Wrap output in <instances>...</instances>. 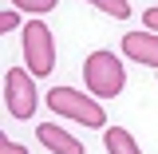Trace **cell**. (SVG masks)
<instances>
[{
  "label": "cell",
  "mask_w": 158,
  "mask_h": 154,
  "mask_svg": "<svg viewBox=\"0 0 158 154\" xmlns=\"http://www.w3.org/2000/svg\"><path fill=\"white\" fill-rule=\"evenodd\" d=\"M83 79H87V91L95 99H115L123 87H127V71H123V59L107 48H99L87 56L83 63Z\"/></svg>",
  "instance_id": "cell-1"
},
{
  "label": "cell",
  "mask_w": 158,
  "mask_h": 154,
  "mask_svg": "<svg viewBox=\"0 0 158 154\" xmlns=\"http://www.w3.org/2000/svg\"><path fill=\"white\" fill-rule=\"evenodd\" d=\"M87 4H95L99 12H107V16H115V20L131 16V4H127V0H87Z\"/></svg>",
  "instance_id": "cell-8"
},
{
  "label": "cell",
  "mask_w": 158,
  "mask_h": 154,
  "mask_svg": "<svg viewBox=\"0 0 158 154\" xmlns=\"http://www.w3.org/2000/svg\"><path fill=\"white\" fill-rule=\"evenodd\" d=\"M4 107H8V115H16V119H32L36 115L40 95H36V83H32V71L12 67L4 75Z\"/></svg>",
  "instance_id": "cell-4"
},
{
  "label": "cell",
  "mask_w": 158,
  "mask_h": 154,
  "mask_svg": "<svg viewBox=\"0 0 158 154\" xmlns=\"http://www.w3.org/2000/svg\"><path fill=\"white\" fill-rule=\"evenodd\" d=\"M48 107L63 119H75L83 127H107V115L91 95H79L75 87H52L48 91Z\"/></svg>",
  "instance_id": "cell-2"
},
{
  "label": "cell",
  "mask_w": 158,
  "mask_h": 154,
  "mask_svg": "<svg viewBox=\"0 0 158 154\" xmlns=\"http://www.w3.org/2000/svg\"><path fill=\"white\" fill-rule=\"evenodd\" d=\"M36 138H40L52 154H87V150H83V142H79L75 135H67L63 127H52V123L36 127Z\"/></svg>",
  "instance_id": "cell-6"
},
{
  "label": "cell",
  "mask_w": 158,
  "mask_h": 154,
  "mask_svg": "<svg viewBox=\"0 0 158 154\" xmlns=\"http://www.w3.org/2000/svg\"><path fill=\"white\" fill-rule=\"evenodd\" d=\"M123 56L135 63H146V67H158V32H127Z\"/></svg>",
  "instance_id": "cell-5"
},
{
  "label": "cell",
  "mask_w": 158,
  "mask_h": 154,
  "mask_svg": "<svg viewBox=\"0 0 158 154\" xmlns=\"http://www.w3.org/2000/svg\"><path fill=\"white\" fill-rule=\"evenodd\" d=\"M20 32H24V63H28V71L32 75H52V67H56V40L48 32V24L32 20Z\"/></svg>",
  "instance_id": "cell-3"
},
{
  "label": "cell",
  "mask_w": 158,
  "mask_h": 154,
  "mask_svg": "<svg viewBox=\"0 0 158 154\" xmlns=\"http://www.w3.org/2000/svg\"><path fill=\"white\" fill-rule=\"evenodd\" d=\"M16 8H24V12H52L59 0H12Z\"/></svg>",
  "instance_id": "cell-9"
},
{
  "label": "cell",
  "mask_w": 158,
  "mask_h": 154,
  "mask_svg": "<svg viewBox=\"0 0 158 154\" xmlns=\"http://www.w3.org/2000/svg\"><path fill=\"white\" fill-rule=\"evenodd\" d=\"M142 24H146L150 32H158V8H146V12H142Z\"/></svg>",
  "instance_id": "cell-12"
},
{
  "label": "cell",
  "mask_w": 158,
  "mask_h": 154,
  "mask_svg": "<svg viewBox=\"0 0 158 154\" xmlns=\"http://www.w3.org/2000/svg\"><path fill=\"white\" fill-rule=\"evenodd\" d=\"M0 154H28L20 142H12V138H0Z\"/></svg>",
  "instance_id": "cell-11"
},
{
  "label": "cell",
  "mask_w": 158,
  "mask_h": 154,
  "mask_svg": "<svg viewBox=\"0 0 158 154\" xmlns=\"http://www.w3.org/2000/svg\"><path fill=\"white\" fill-rule=\"evenodd\" d=\"M16 28H20V16L12 12V8H8V12L0 16V32H16Z\"/></svg>",
  "instance_id": "cell-10"
},
{
  "label": "cell",
  "mask_w": 158,
  "mask_h": 154,
  "mask_svg": "<svg viewBox=\"0 0 158 154\" xmlns=\"http://www.w3.org/2000/svg\"><path fill=\"white\" fill-rule=\"evenodd\" d=\"M103 146H107V154H142V150H138V142H135V135L123 131V127L103 131Z\"/></svg>",
  "instance_id": "cell-7"
}]
</instances>
